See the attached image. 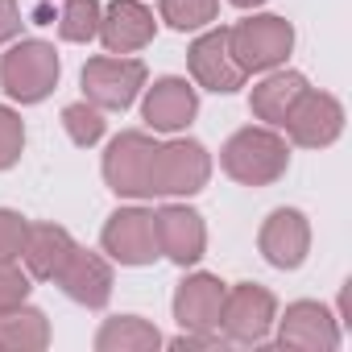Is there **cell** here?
Here are the masks:
<instances>
[{
	"mask_svg": "<svg viewBox=\"0 0 352 352\" xmlns=\"http://www.w3.org/2000/svg\"><path fill=\"white\" fill-rule=\"evenodd\" d=\"M63 75V58L50 42L42 38H21L9 46V54H0V87L17 104H42Z\"/></svg>",
	"mask_w": 352,
	"mask_h": 352,
	"instance_id": "7a4b0ae2",
	"label": "cell"
},
{
	"mask_svg": "<svg viewBox=\"0 0 352 352\" xmlns=\"http://www.w3.org/2000/svg\"><path fill=\"white\" fill-rule=\"evenodd\" d=\"M282 129H286V137H290L294 145H302V149H327V145H336L340 133H344V104H340L336 96H327V91L307 87V91L294 100V108L286 112Z\"/></svg>",
	"mask_w": 352,
	"mask_h": 352,
	"instance_id": "ba28073f",
	"label": "cell"
},
{
	"mask_svg": "<svg viewBox=\"0 0 352 352\" xmlns=\"http://www.w3.org/2000/svg\"><path fill=\"white\" fill-rule=\"evenodd\" d=\"M302 91H307V79H302L298 71H274V75H265V79L253 87L249 108H253V116L265 120L270 129H282L286 112L294 108V100H298Z\"/></svg>",
	"mask_w": 352,
	"mask_h": 352,
	"instance_id": "d6986e66",
	"label": "cell"
},
{
	"mask_svg": "<svg viewBox=\"0 0 352 352\" xmlns=\"http://www.w3.org/2000/svg\"><path fill=\"white\" fill-rule=\"evenodd\" d=\"M71 253H75V241H71V232L63 224H30L25 249H21V261H25V274L30 278L54 282Z\"/></svg>",
	"mask_w": 352,
	"mask_h": 352,
	"instance_id": "ac0fdd59",
	"label": "cell"
},
{
	"mask_svg": "<svg viewBox=\"0 0 352 352\" xmlns=\"http://www.w3.org/2000/svg\"><path fill=\"white\" fill-rule=\"evenodd\" d=\"M50 344V319L38 307L0 311V352H42Z\"/></svg>",
	"mask_w": 352,
	"mask_h": 352,
	"instance_id": "44dd1931",
	"label": "cell"
},
{
	"mask_svg": "<svg viewBox=\"0 0 352 352\" xmlns=\"http://www.w3.org/2000/svg\"><path fill=\"white\" fill-rule=\"evenodd\" d=\"M257 249L274 270H298L311 253V220L298 208H278L257 232Z\"/></svg>",
	"mask_w": 352,
	"mask_h": 352,
	"instance_id": "4fadbf2b",
	"label": "cell"
},
{
	"mask_svg": "<svg viewBox=\"0 0 352 352\" xmlns=\"http://www.w3.org/2000/svg\"><path fill=\"white\" fill-rule=\"evenodd\" d=\"M30 298V274L17 265V261H5L0 257V311H13Z\"/></svg>",
	"mask_w": 352,
	"mask_h": 352,
	"instance_id": "484cf974",
	"label": "cell"
},
{
	"mask_svg": "<svg viewBox=\"0 0 352 352\" xmlns=\"http://www.w3.org/2000/svg\"><path fill=\"white\" fill-rule=\"evenodd\" d=\"M153 153L157 141L141 129H124L104 149V183L120 199H153Z\"/></svg>",
	"mask_w": 352,
	"mask_h": 352,
	"instance_id": "277c9868",
	"label": "cell"
},
{
	"mask_svg": "<svg viewBox=\"0 0 352 352\" xmlns=\"http://www.w3.org/2000/svg\"><path fill=\"white\" fill-rule=\"evenodd\" d=\"M25 232H30V220L13 208H0V257L5 261H17L21 249H25Z\"/></svg>",
	"mask_w": 352,
	"mask_h": 352,
	"instance_id": "4316f807",
	"label": "cell"
},
{
	"mask_svg": "<svg viewBox=\"0 0 352 352\" xmlns=\"http://www.w3.org/2000/svg\"><path fill=\"white\" fill-rule=\"evenodd\" d=\"M274 323H278V344L282 348H298V352H331V348H340V319L323 302L298 298Z\"/></svg>",
	"mask_w": 352,
	"mask_h": 352,
	"instance_id": "7c38bea8",
	"label": "cell"
},
{
	"mask_svg": "<svg viewBox=\"0 0 352 352\" xmlns=\"http://www.w3.org/2000/svg\"><path fill=\"white\" fill-rule=\"evenodd\" d=\"M83 100L96 104L100 112H124L133 108V100L145 91V63L141 58H129V54H100V58H87L83 67Z\"/></svg>",
	"mask_w": 352,
	"mask_h": 352,
	"instance_id": "5b68a950",
	"label": "cell"
},
{
	"mask_svg": "<svg viewBox=\"0 0 352 352\" xmlns=\"http://www.w3.org/2000/svg\"><path fill=\"white\" fill-rule=\"evenodd\" d=\"M100 245L112 261L120 265H153L162 253H157V232H153V212L145 208H120L104 220V232H100Z\"/></svg>",
	"mask_w": 352,
	"mask_h": 352,
	"instance_id": "9c48e42d",
	"label": "cell"
},
{
	"mask_svg": "<svg viewBox=\"0 0 352 352\" xmlns=\"http://www.w3.org/2000/svg\"><path fill=\"white\" fill-rule=\"evenodd\" d=\"M228 5H236V9H257V5H265V0H228Z\"/></svg>",
	"mask_w": 352,
	"mask_h": 352,
	"instance_id": "f546056e",
	"label": "cell"
},
{
	"mask_svg": "<svg viewBox=\"0 0 352 352\" xmlns=\"http://www.w3.org/2000/svg\"><path fill=\"white\" fill-rule=\"evenodd\" d=\"M220 166H224L228 179L241 183V187H270V183L282 179L286 166H290V145L270 124H245V129H236L224 141Z\"/></svg>",
	"mask_w": 352,
	"mask_h": 352,
	"instance_id": "6da1fadb",
	"label": "cell"
},
{
	"mask_svg": "<svg viewBox=\"0 0 352 352\" xmlns=\"http://www.w3.org/2000/svg\"><path fill=\"white\" fill-rule=\"evenodd\" d=\"M54 282L63 286V294H67L71 302H79V307H87V311H100V307H108V298H112V265H108L100 253L79 249V245H75V253L67 257V265L58 270Z\"/></svg>",
	"mask_w": 352,
	"mask_h": 352,
	"instance_id": "e0dca14e",
	"label": "cell"
},
{
	"mask_svg": "<svg viewBox=\"0 0 352 352\" xmlns=\"http://www.w3.org/2000/svg\"><path fill=\"white\" fill-rule=\"evenodd\" d=\"M228 50H232V58L245 75H265V71H274L290 58L294 25L286 17H274V13L245 17L228 30Z\"/></svg>",
	"mask_w": 352,
	"mask_h": 352,
	"instance_id": "3957f363",
	"label": "cell"
},
{
	"mask_svg": "<svg viewBox=\"0 0 352 352\" xmlns=\"http://www.w3.org/2000/svg\"><path fill=\"white\" fill-rule=\"evenodd\" d=\"M157 21L141 0H112L108 9H100V42L108 54H137L153 42Z\"/></svg>",
	"mask_w": 352,
	"mask_h": 352,
	"instance_id": "9a60e30c",
	"label": "cell"
},
{
	"mask_svg": "<svg viewBox=\"0 0 352 352\" xmlns=\"http://www.w3.org/2000/svg\"><path fill=\"white\" fill-rule=\"evenodd\" d=\"M162 344V331L141 315H112L96 331V352H153Z\"/></svg>",
	"mask_w": 352,
	"mask_h": 352,
	"instance_id": "ffe728a7",
	"label": "cell"
},
{
	"mask_svg": "<svg viewBox=\"0 0 352 352\" xmlns=\"http://www.w3.org/2000/svg\"><path fill=\"white\" fill-rule=\"evenodd\" d=\"M141 116L153 133H183L199 116V91L179 75H162L153 79V87H145Z\"/></svg>",
	"mask_w": 352,
	"mask_h": 352,
	"instance_id": "5bb4252c",
	"label": "cell"
},
{
	"mask_svg": "<svg viewBox=\"0 0 352 352\" xmlns=\"http://www.w3.org/2000/svg\"><path fill=\"white\" fill-rule=\"evenodd\" d=\"M228 340L220 331H183V336H174L170 348H179V352H208V348H224Z\"/></svg>",
	"mask_w": 352,
	"mask_h": 352,
	"instance_id": "83f0119b",
	"label": "cell"
},
{
	"mask_svg": "<svg viewBox=\"0 0 352 352\" xmlns=\"http://www.w3.org/2000/svg\"><path fill=\"white\" fill-rule=\"evenodd\" d=\"M63 129H67V137H71L75 145L91 149V145H100V141H104L108 120H104V112H100L96 104L79 100V104H67V108H63Z\"/></svg>",
	"mask_w": 352,
	"mask_h": 352,
	"instance_id": "603a6c76",
	"label": "cell"
},
{
	"mask_svg": "<svg viewBox=\"0 0 352 352\" xmlns=\"http://www.w3.org/2000/svg\"><path fill=\"white\" fill-rule=\"evenodd\" d=\"M278 319V298L257 286V282H241L224 294L220 307V336L228 344H265Z\"/></svg>",
	"mask_w": 352,
	"mask_h": 352,
	"instance_id": "8992f818",
	"label": "cell"
},
{
	"mask_svg": "<svg viewBox=\"0 0 352 352\" xmlns=\"http://www.w3.org/2000/svg\"><path fill=\"white\" fill-rule=\"evenodd\" d=\"M153 232H157V253L170 257L174 265H195L208 249V224L195 208L187 204H166L153 212Z\"/></svg>",
	"mask_w": 352,
	"mask_h": 352,
	"instance_id": "30bf717a",
	"label": "cell"
},
{
	"mask_svg": "<svg viewBox=\"0 0 352 352\" xmlns=\"http://www.w3.org/2000/svg\"><path fill=\"white\" fill-rule=\"evenodd\" d=\"M21 149H25V120L9 104H0V170L17 166Z\"/></svg>",
	"mask_w": 352,
	"mask_h": 352,
	"instance_id": "d4e9b609",
	"label": "cell"
},
{
	"mask_svg": "<svg viewBox=\"0 0 352 352\" xmlns=\"http://www.w3.org/2000/svg\"><path fill=\"white\" fill-rule=\"evenodd\" d=\"M100 34V0H67L58 13L63 42H91Z\"/></svg>",
	"mask_w": 352,
	"mask_h": 352,
	"instance_id": "cb8c5ba5",
	"label": "cell"
},
{
	"mask_svg": "<svg viewBox=\"0 0 352 352\" xmlns=\"http://www.w3.org/2000/svg\"><path fill=\"white\" fill-rule=\"evenodd\" d=\"M187 67H191V79L216 96H232L245 87V71L236 67L232 50H228V30H208L191 42L187 50Z\"/></svg>",
	"mask_w": 352,
	"mask_h": 352,
	"instance_id": "8fae6325",
	"label": "cell"
},
{
	"mask_svg": "<svg viewBox=\"0 0 352 352\" xmlns=\"http://www.w3.org/2000/svg\"><path fill=\"white\" fill-rule=\"evenodd\" d=\"M212 179V153L191 141L174 137L153 153V195H199Z\"/></svg>",
	"mask_w": 352,
	"mask_h": 352,
	"instance_id": "52a82bcc",
	"label": "cell"
},
{
	"mask_svg": "<svg viewBox=\"0 0 352 352\" xmlns=\"http://www.w3.org/2000/svg\"><path fill=\"white\" fill-rule=\"evenodd\" d=\"M220 13V0H162V21L179 34H195L212 25Z\"/></svg>",
	"mask_w": 352,
	"mask_h": 352,
	"instance_id": "7402d4cb",
	"label": "cell"
},
{
	"mask_svg": "<svg viewBox=\"0 0 352 352\" xmlns=\"http://www.w3.org/2000/svg\"><path fill=\"white\" fill-rule=\"evenodd\" d=\"M21 25H25L21 5H17V0H0V46L13 42V38L21 34Z\"/></svg>",
	"mask_w": 352,
	"mask_h": 352,
	"instance_id": "f1b7e54d",
	"label": "cell"
},
{
	"mask_svg": "<svg viewBox=\"0 0 352 352\" xmlns=\"http://www.w3.org/2000/svg\"><path fill=\"white\" fill-rule=\"evenodd\" d=\"M228 286L216 274H187L174 290V319L183 331H220V307Z\"/></svg>",
	"mask_w": 352,
	"mask_h": 352,
	"instance_id": "2e32d148",
	"label": "cell"
}]
</instances>
